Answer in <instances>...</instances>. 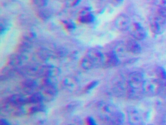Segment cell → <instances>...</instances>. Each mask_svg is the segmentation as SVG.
Here are the masks:
<instances>
[{
  "mask_svg": "<svg viewBox=\"0 0 166 125\" xmlns=\"http://www.w3.org/2000/svg\"><path fill=\"white\" fill-rule=\"evenodd\" d=\"M96 114L100 120L105 123L112 125H122L125 116L123 112L116 106L108 102L101 101L96 107Z\"/></svg>",
  "mask_w": 166,
  "mask_h": 125,
  "instance_id": "obj_1",
  "label": "cell"
},
{
  "mask_svg": "<svg viewBox=\"0 0 166 125\" xmlns=\"http://www.w3.org/2000/svg\"><path fill=\"white\" fill-rule=\"evenodd\" d=\"M144 76L139 71H134L129 74L127 79L126 96L130 99L137 100L144 95Z\"/></svg>",
  "mask_w": 166,
  "mask_h": 125,
  "instance_id": "obj_2",
  "label": "cell"
},
{
  "mask_svg": "<svg viewBox=\"0 0 166 125\" xmlns=\"http://www.w3.org/2000/svg\"><path fill=\"white\" fill-rule=\"evenodd\" d=\"M60 69L54 65H46L42 66H28L23 69L24 75L35 76L38 77L54 78L60 74Z\"/></svg>",
  "mask_w": 166,
  "mask_h": 125,
  "instance_id": "obj_3",
  "label": "cell"
},
{
  "mask_svg": "<svg viewBox=\"0 0 166 125\" xmlns=\"http://www.w3.org/2000/svg\"><path fill=\"white\" fill-rule=\"evenodd\" d=\"M17 52L8 57L1 73V81L5 80L14 74L18 68L25 60V56Z\"/></svg>",
  "mask_w": 166,
  "mask_h": 125,
  "instance_id": "obj_4",
  "label": "cell"
},
{
  "mask_svg": "<svg viewBox=\"0 0 166 125\" xmlns=\"http://www.w3.org/2000/svg\"><path fill=\"white\" fill-rule=\"evenodd\" d=\"M104 54L99 50L92 48L88 51L80 62V66L85 70H91L102 67Z\"/></svg>",
  "mask_w": 166,
  "mask_h": 125,
  "instance_id": "obj_5",
  "label": "cell"
},
{
  "mask_svg": "<svg viewBox=\"0 0 166 125\" xmlns=\"http://www.w3.org/2000/svg\"><path fill=\"white\" fill-rule=\"evenodd\" d=\"M164 84L158 78L145 79L144 85V95L153 97L158 95L163 91Z\"/></svg>",
  "mask_w": 166,
  "mask_h": 125,
  "instance_id": "obj_6",
  "label": "cell"
},
{
  "mask_svg": "<svg viewBox=\"0 0 166 125\" xmlns=\"http://www.w3.org/2000/svg\"><path fill=\"white\" fill-rule=\"evenodd\" d=\"M35 38V35L33 32H28L23 35L16 47L17 52L23 54L28 51L32 46Z\"/></svg>",
  "mask_w": 166,
  "mask_h": 125,
  "instance_id": "obj_7",
  "label": "cell"
},
{
  "mask_svg": "<svg viewBox=\"0 0 166 125\" xmlns=\"http://www.w3.org/2000/svg\"><path fill=\"white\" fill-rule=\"evenodd\" d=\"M150 28L155 34H162L166 30V18L155 13L150 21Z\"/></svg>",
  "mask_w": 166,
  "mask_h": 125,
  "instance_id": "obj_8",
  "label": "cell"
},
{
  "mask_svg": "<svg viewBox=\"0 0 166 125\" xmlns=\"http://www.w3.org/2000/svg\"><path fill=\"white\" fill-rule=\"evenodd\" d=\"M127 116L131 125H141L145 124L141 113L135 107H129L127 110Z\"/></svg>",
  "mask_w": 166,
  "mask_h": 125,
  "instance_id": "obj_9",
  "label": "cell"
},
{
  "mask_svg": "<svg viewBox=\"0 0 166 125\" xmlns=\"http://www.w3.org/2000/svg\"><path fill=\"white\" fill-rule=\"evenodd\" d=\"M127 87V80L123 77L120 76L116 79L113 84L112 91L117 97H123L126 96Z\"/></svg>",
  "mask_w": 166,
  "mask_h": 125,
  "instance_id": "obj_10",
  "label": "cell"
},
{
  "mask_svg": "<svg viewBox=\"0 0 166 125\" xmlns=\"http://www.w3.org/2000/svg\"><path fill=\"white\" fill-rule=\"evenodd\" d=\"M129 30L133 38L138 41H142L146 37V30L142 25L138 22L132 24Z\"/></svg>",
  "mask_w": 166,
  "mask_h": 125,
  "instance_id": "obj_11",
  "label": "cell"
},
{
  "mask_svg": "<svg viewBox=\"0 0 166 125\" xmlns=\"http://www.w3.org/2000/svg\"><path fill=\"white\" fill-rule=\"evenodd\" d=\"M120 63L119 58L114 53V51L104 53L102 65L101 68L104 69L113 68L117 66Z\"/></svg>",
  "mask_w": 166,
  "mask_h": 125,
  "instance_id": "obj_12",
  "label": "cell"
},
{
  "mask_svg": "<svg viewBox=\"0 0 166 125\" xmlns=\"http://www.w3.org/2000/svg\"><path fill=\"white\" fill-rule=\"evenodd\" d=\"M131 24L130 18L124 14L118 16L115 21V25L116 28L121 31L129 30Z\"/></svg>",
  "mask_w": 166,
  "mask_h": 125,
  "instance_id": "obj_13",
  "label": "cell"
},
{
  "mask_svg": "<svg viewBox=\"0 0 166 125\" xmlns=\"http://www.w3.org/2000/svg\"><path fill=\"white\" fill-rule=\"evenodd\" d=\"M38 84L34 80L28 79L23 81L20 85V91L23 94H31L37 89Z\"/></svg>",
  "mask_w": 166,
  "mask_h": 125,
  "instance_id": "obj_14",
  "label": "cell"
},
{
  "mask_svg": "<svg viewBox=\"0 0 166 125\" xmlns=\"http://www.w3.org/2000/svg\"><path fill=\"white\" fill-rule=\"evenodd\" d=\"M127 52L133 54H139L142 52L141 46L138 43V41L133 39H129L125 43Z\"/></svg>",
  "mask_w": 166,
  "mask_h": 125,
  "instance_id": "obj_15",
  "label": "cell"
},
{
  "mask_svg": "<svg viewBox=\"0 0 166 125\" xmlns=\"http://www.w3.org/2000/svg\"><path fill=\"white\" fill-rule=\"evenodd\" d=\"M78 80L74 76H67L62 80L61 86L62 89L67 91H73L78 85Z\"/></svg>",
  "mask_w": 166,
  "mask_h": 125,
  "instance_id": "obj_16",
  "label": "cell"
},
{
  "mask_svg": "<svg viewBox=\"0 0 166 125\" xmlns=\"http://www.w3.org/2000/svg\"><path fill=\"white\" fill-rule=\"evenodd\" d=\"M78 20L81 23H91L94 21V17L88 10H85L81 13L78 17Z\"/></svg>",
  "mask_w": 166,
  "mask_h": 125,
  "instance_id": "obj_17",
  "label": "cell"
},
{
  "mask_svg": "<svg viewBox=\"0 0 166 125\" xmlns=\"http://www.w3.org/2000/svg\"><path fill=\"white\" fill-rule=\"evenodd\" d=\"M114 53L117 55L118 57H123L127 52L126 49L125 44L124 42H119L116 46L114 47V50H113Z\"/></svg>",
  "mask_w": 166,
  "mask_h": 125,
  "instance_id": "obj_18",
  "label": "cell"
},
{
  "mask_svg": "<svg viewBox=\"0 0 166 125\" xmlns=\"http://www.w3.org/2000/svg\"><path fill=\"white\" fill-rule=\"evenodd\" d=\"M156 74L159 80L166 85V71L162 67H158L156 69Z\"/></svg>",
  "mask_w": 166,
  "mask_h": 125,
  "instance_id": "obj_19",
  "label": "cell"
},
{
  "mask_svg": "<svg viewBox=\"0 0 166 125\" xmlns=\"http://www.w3.org/2000/svg\"><path fill=\"white\" fill-rule=\"evenodd\" d=\"M98 81H94L88 84L83 89V91L84 92H89L90 91H92L93 89H94L98 84Z\"/></svg>",
  "mask_w": 166,
  "mask_h": 125,
  "instance_id": "obj_20",
  "label": "cell"
},
{
  "mask_svg": "<svg viewBox=\"0 0 166 125\" xmlns=\"http://www.w3.org/2000/svg\"><path fill=\"white\" fill-rule=\"evenodd\" d=\"M80 105L79 102H72L71 104L65 108V110L67 112H73L74 110L76 109L77 107H78Z\"/></svg>",
  "mask_w": 166,
  "mask_h": 125,
  "instance_id": "obj_21",
  "label": "cell"
},
{
  "mask_svg": "<svg viewBox=\"0 0 166 125\" xmlns=\"http://www.w3.org/2000/svg\"><path fill=\"white\" fill-rule=\"evenodd\" d=\"M64 26L66 29L69 31H71L75 28V26L72 22L65 21L64 22Z\"/></svg>",
  "mask_w": 166,
  "mask_h": 125,
  "instance_id": "obj_22",
  "label": "cell"
},
{
  "mask_svg": "<svg viewBox=\"0 0 166 125\" xmlns=\"http://www.w3.org/2000/svg\"><path fill=\"white\" fill-rule=\"evenodd\" d=\"M155 3L158 7L166 8V0H155Z\"/></svg>",
  "mask_w": 166,
  "mask_h": 125,
  "instance_id": "obj_23",
  "label": "cell"
},
{
  "mask_svg": "<svg viewBox=\"0 0 166 125\" xmlns=\"http://www.w3.org/2000/svg\"><path fill=\"white\" fill-rule=\"evenodd\" d=\"M8 24L7 23V22L3 21V23L1 22V35L3 34V33H5L7 32V30H8Z\"/></svg>",
  "mask_w": 166,
  "mask_h": 125,
  "instance_id": "obj_24",
  "label": "cell"
},
{
  "mask_svg": "<svg viewBox=\"0 0 166 125\" xmlns=\"http://www.w3.org/2000/svg\"><path fill=\"white\" fill-rule=\"evenodd\" d=\"M86 121L88 122V124H90V125H95L96 124L94 119L92 118V117H88V118L87 119Z\"/></svg>",
  "mask_w": 166,
  "mask_h": 125,
  "instance_id": "obj_25",
  "label": "cell"
},
{
  "mask_svg": "<svg viewBox=\"0 0 166 125\" xmlns=\"http://www.w3.org/2000/svg\"><path fill=\"white\" fill-rule=\"evenodd\" d=\"M164 122H165V124H166V117H165V119L164 121Z\"/></svg>",
  "mask_w": 166,
  "mask_h": 125,
  "instance_id": "obj_26",
  "label": "cell"
}]
</instances>
